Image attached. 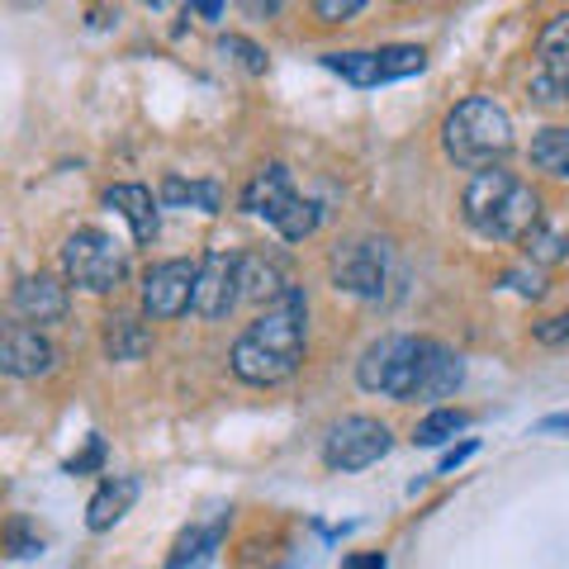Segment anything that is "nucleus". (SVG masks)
<instances>
[{"mask_svg": "<svg viewBox=\"0 0 569 569\" xmlns=\"http://www.w3.org/2000/svg\"><path fill=\"white\" fill-rule=\"evenodd\" d=\"M356 380L370 395H389L399 403H432L456 395V385L466 380V366L451 347L432 342V337H380L376 347H366Z\"/></svg>", "mask_w": 569, "mask_h": 569, "instance_id": "1", "label": "nucleus"}, {"mask_svg": "<svg viewBox=\"0 0 569 569\" xmlns=\"http://www.w3.org/2000/svg\"><path fill=\"white\" fill-rule=\"evenodd\" d=\"M305 342H309V299L299 284H290L233 342L228 366H233V376L242 385H280L305 361Z\"/></svg>", "mask_w": 569, "mask_h": 569, "instance_id": "2", "label": "nucleus"}, {"mask_svg": "<svg viewBox=\"0 0 569 569\" xmlns=\"http://www.w3.org/2000/svg\"><path fill=\"white\" fill-rule=\"evenodd\" d=\"M466 223L489 242H527V233L541 223V200L522 176L503 167L479 171L466 186Z\"/></svg>", "mask_w": 569, "mask_h": 569, "instance_id": "3", "label": "nucleus"}, {"mask_svg": "<svg viewBox=\"0 0 569 569\" xmlns=\"http://www.w3.org/2000/svg\"><path fill=\"white\" fill-rule=\"evenodd\" d=\"M441 148H447V157L456 167L479 176L512 152V119L498 100L470 96L447 114V123H441Z\"/></svg>", "mask_w": 569, "mask_h": 569, "instance_id": "4", "label": "nucleus"}, {"mask_svg": "<svg viewBox=\"0 0 569 569\" xmlns=\"http://www.w3.org/2000/svg\"><path fill=\"white\" fill-rule=\"evenodd\" d=\"M62 276L91 295H114L129 280V247L100 228H77L62 242Z\"/></svg>", "mask_w": 569, "mask_h": 569, "instance_id": "5", "label": "nucleus"}, {"mask_svg": "<svg viewBox=\"0 0 569 569\" xmlns=\"http://www.w3.org/2000/svg\"><path fill=\"white\" fill-rule=\"evenodd\" d=\"M332 284L356 299H385L389 280H395V247L385 238H351L328 261Z\"/></svg>", "mask_w": 569, "mask_h": 569, "instance_id": "6", "label": "nucleus"}, {"mask_svg": "<svg viewBox=\"0 0 569 569\" xmlns=\"http://www.w3.org/2000/svg\"><path fill=\"white\" fill-rule=\"evenodd\" d=\"M389 447H395V437H389V427L380 418L351 413L328 432L323 460H328V470L351 475V470H366V466H376V460H385Z\"/></svg>", "mask_w": 569, "mask_h": 569, "instance_id": "7", "label": "nucleus"}, {"mask_svg": "<svg viewBox=\"0 0 569 569\" xmlns=\"http://www.w3.org/2000/svg\"><path fill=\"white\" fill-rule=\"evenodd\" d=\"M194 280H200V261H157L142 276V313L148 318H181L194 305Z\"/></svg>", "mask_w": 569, "mask_h": 569, "instance_id": "8", "label": "nucleus"}, {"mask_svg": "<svg viewBox=\"0 0 569 569\" xmlns=\"http://www.w3.org/2000/svg\"><path fill=\"white\" fill-rule=\"evenodd\" d=\"M531 100L560 104L569 100V10L556 14L537 39V77H531Z\"/></svg>", "mask_w": 569, "mask_h": 569, "instance_id": "9", "label": "nucleus"}, {"mask_svg": "<svg viewBox=\"0 0 569 569\" xmlns=\"http://www.w3.org/2000/svg\"><path fill=\"white\" fill-rule=\"evenodd\" d=\"M242 284H238V252H209L200 257V280H194V313L204 323H219L238 309Z\"/></svg>", "mask_w": 569, "mask_h": 569, "instance_id": "10", "label": "nucleus"}, {"mask_svg": "<svg viewBox=\"0 0 569 569\" xmlns=\"http://www.w3.org/2000/svg\"><path fill=\"white\" fill-rule=\"evenodd\" d=\"M58 366V347L48 342L39 328L29 323H10L6 337H0V370L14 380H39V376H52Z\"/></svg>", "mask_w": 569, "mask_h": 569, "instance_id": "11", "label": "nucleus"}, {"mask_svg": "<svg viewBox=\"0 0 569 569\" xmlns=\"http://www.w3.org/2000/svg\"><path fill=\"white\" fill-rule=\"evenodd\" d=\"M10 309H14V318H24V323H33V328H52V323L67 318L71 299H67V284L58 276L39 271V276H24L20 284H14Z\"/></svg>", "mask_w": 569, "mask_h": 569, "instance_id": "12", "label": "nucleus"}, {"mask_svg": "<svg viewBox=\"0 0 569 569\" xmlns=\"http://www.w3.org/2000/svg\"><path fill=\"white\" fill-rule=\"evenodd\" d=\"M238 284H242V299H247V305H266V309H271L276 299L290 290V280H284V257L271 252V247H257V252H238Z\"/></svg>", "mask_w": 569, "mask_h": 569, "instance_id": "13", "label": "nucleus"}, {"mask_svg": "<svg viewBox=\"0 0 569 569\" xmlns=\"http://www.w3.org/2000/svg\"><path fill=\"white\" fill-rule=\"evenodd\" d=\"M299 200V190H295V176H290V167L284 162H271V167H261L252 181H247V190H242V209L247 213H257V219H266V223H280V213L290 209Z\"/></svg>", "mask_w": 569, "mask_h": 569, "instance_id": "14", "label": "nucleus"}, {"mask_svg": "<svg viewBox=\"0 0 569 569\" xmlns=\"http://www.w3.org/2000/svg\"><path fill=\"white\" fill-rule=\"evenodd\" d=\"M104 204L119 209L123 219H129L138 247H148V242L157 238V200H152V190H148V186H133V181L110 186V190H104Z\"/></svg>", "mask_w": 569, "mask_h": 569, "instance_id": "15", "label": "nucleus"}, {"mask_svg": "<svg viewBox=\"0 0 569 569\" xmlns=\"http://www.w3.org/2000/svg\"><path fill=\"white\" fill-rule=\"evenodd\" d=\"M133 498H138V479L133 475L104 479V485L96 489V498L86 503V527H91V531H110L123 512L133 508Z\"/></svg>", "mask_w": 569, "mask_h": 569, "instance_id": "16", "label": "nucleus"}, {"mask_svg": "<svg viewBox=\"0 0 569 569\" xmlns=\"http://www.w3.org/2000/svg\"><path fill=\"white\" fill-rule=\"evenodd\" d=\"M148 347H152V332H148V323H138L133 313L104 318V351H110V361H138Z\"/></svg>", "mask_w": 569, "mask_h": 569, "instance_id": "17", "label": "nucleus"}, {"mask_svg": "<svg viewBox=\"0 0 569 569\" xmlns=\"http://www.w3.org/2000/svg\"><path fill=\"white\" fill-rule=\"evenodd\" d=\"M162 204H171V209L194 204V209H204V213H219L223 190L213 186V181H186V176H167V181H162Z\"/></svg>", "mask_w": 569, "mask_h": 569, "instance_id": "18", "label": "nucleus"}, {"mask_svg": "<svg viewBox=\"0 0 569 569\" xmlns=\"http://www.w3.org/2000/svg\"><path fill=\"white\" fill-rule=\"evenodd\" d=\"M531 167L546 171V176H569V129L556 123V129H541L531 138Z\"/></svg>", "mask_w": 569, "mask_h": 569, "instance_id": "19", "label": "nucleus"}, {"mask_svg": "<svg viewBox=\"0 0 569 569\" xmlns=\"http://www.w3.org/2000/svg\"><path fill=\"white\" fill-rule=\"evenodd\" d=\"M522 247H527V261H531V266H556V261L569 257V228L541 219V223L527 233Z\"/></svg>", "mask_w": 569, "mask_h": 569, "instance_id": "20", "label": "nucleus"}, {"mask_svg": "<svg viewBox=\"0 0 569 569\" xmlns=\"http://www.w3.org/2000/svg\"><path fill=\"white\" fill-rule=\"evenodd\" d=\"M323 67L337 71L351 86H385L380 81V52H323Z\"/></svg>", "mask_w": 569, "mask_h": 569, "instance_id": "21", "label": "nucleus"}, {"mask_svg": "<svg viewBox=\"0 0 569 569\" xmlns=\"http://www.w3.org/2000/svg\"><path fill=\"white\" fill-rule=\"evenodd\" d=\"M466 427H470L466 408H432V413L418 422L413 441L418 447H441V441H456V432H466Z\"/></svg>", "mask_w": 569, "mask_h": 569, "instance_id": "22", "label": "nucleus"}, {"mask_svg": "<svg viewBox=\"0 0 569 569\" xmlns=\"http://www.w3.org/2000/svg\"><path fill=\"white\" fill-rule=\"evenodd\" d=\"M427 67V52L413 43H395V48H380V81H403V77H418Z\"/></svg>", "mask_w": 569, "mask_h": 569, "instance_id": "23", "label": "nucleus"}, {"mask_svg": "<svg viewBox=\"0 0 569 569\" xmlns=\"http://www.w3.org/2000/svg\"><path fill=\"white\" fill-rule=\"evenodd\" d=\"M219 52H223V58H238L247 71H266V52L257 43H247V39H223Z\"/></svg>", "mask_w": 569, "mask_h": 569, "instance_id": "24", "label": "nucleus"}, {"mask_svg": "<svg viewBox=\"0 0 569 569\" xmlns=\"http://www.w3.org/2000/svg\"><path fill=\"white\" fill-rule=\"evenodd\" d=\"M104 466V437H91V441H86V451L81 456H71L67 460V475H91V470H100Z\"/></svg>", "mask_w": 569, "mask_h": 569, "instance_id": "25", "label": "nucleus"}, {"mask_svg": "<svg viewBox=\"0 0 569 569\" xmlns=\"http://www.w3.org/2000/svg\"><path fill=\"white\" fill-rule=\"evenodd\" d=\"M361 10H366V0H318V6H313V14H318V20H328V24L351 20V14H361Z\"/></svg>", "mask_w": 569, "mask_h": 569, "instance_id": "26", "label": "nucleus"}, {"mask_svg": "<svg viewBox=\"0 0 569 569\" xmlns=\"http://www.w3.org/2000/svg\"><path fill=\"white\" fill-rule=\"evenodd\" d=\"M508 284L518 295H527V299H541L546 295V284H541V266H531V271H512L508 276Z\"/></svg>", "mask_w": 569, "mask_h": 569, "instance_id": "27", "label": "nucleus"}, {"mask_svg": "<svg viewBox=\"0 0 569 569\" xmlns=\"http://www.w3.org/2000/svg\"><path fill=\"white\" fill-rule=\"evenodd\" d=\"M537 342H546V347H560V342H569V313H560V318H546V323H537Z\"/></svg>", "mask_w": 569, "mask_h": 569, "instance_id": "28", "label": "nucleus"}, {"mask_svg": "<svg viewBox=\"0 0 569 569\" xmlns=\"http://www.w3.org/2000/svg\"><path fill=\"white\" fill-rule=\"evenodd\" d=\"M475 451H479V441H475V437H466V441H460V447H456V451H447V456H441V466H437V475H451V470L460 466V460H470Z\"/></svg>", "mask_w": 569, "mask_h": 569, "instance_id": "29", "label": "nucleus"}, {"mask_svg": "<svg viewBox=\"0 0 569 569\" xmlns=\"http://www.w3.org/2000/svg\"><path fill=\"white\" fill-rule=\"evenodd\" d=\"M342 569H385V556L380 550H370V556H351V560H342Z\"/></svg>", "mask_w": 569, "mask_h": 569, "instance_id": "30", "label": "nucleus"}, {"mask_svg": "<svg viewBox=\"0 0 569 569\" xmlns=\"http://www.w3.org/2000/svg\"><path fill=\"white\" fill-rule=\"evenodd\" d=\"M186 14H200V20H219L223 6H219V0H194V6H190Z\"/></svg>", "mask_w": 569, "mask_h": 569, "instance_id": "31", "label": "nucleus"}, {"mask_svg": "<svg viewBox=\"0 0 569 569\" xmlns=\"http://www.w3.org/2000/svg\"><path fill=\"white\" fill-rule=\"evenodd\" d=\"M541 432H569V413H556V418H546V422H541Z\"/></svg>", "mask_w": 569, "mask_h": 569, "instance_id": "32", "label": "nucleus"}]
</instances>
